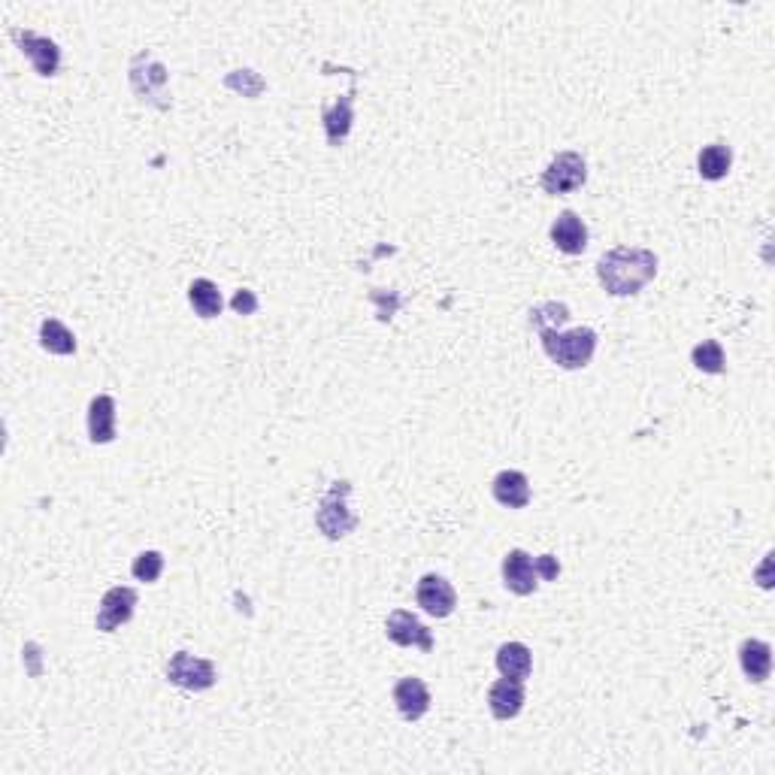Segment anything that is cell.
Returning a JSON list of instances; mask_svg holds the SVG:
<instances>
[{"instance_id": "6", "label": "cell", "mask_w": 775, "mask_h": 775, "mask_svg": "<svg viewBox=\"0 0 775 775\" xmlns=\"http://www.w3.org/2000/svg\"><path fill=\"white\" fill-rule=\"evenodd\" d=\"M415 600H418V606H421L427 615H433V618H449V615L455 612V606H458V594H455L452 582H446V579L436 576V573L421 576L418 591H415Z\"/></svg>"}, {"instance_id": "21", "label": "cell", "mask_w": 775, "mask_h": 775, "mask_svg": "<svg viewBox=\"0 0 775 775\" xmlns=\"http://www.w3.org/2000/svg\"><path fill=\"white\" fill-rule=\"evenodd\" d=\"M188 300H191V306L200 318H215L221 312V306H225L221 303L218 285L209 282V279H194L191 288H188Z\"/></svg>"}, {"instance_id": "24", "label": "cell", "mask_w": 775, "mask_h": 775, "mask_svg": "<svg viewBox=\"0 0 775 775\" xmlns=\"http://www.w3.org/2000/svg\"><path fill=\"white\" fill-rule=\"evenodd\" d=\"M131 573H134V579H137V582H146V585L158 582V576L164 573V558H161V551H143V555H137V561H134Z\"/></svg>"}, {"instance_id": "27", "label": "cell", "mask_w": 775, "mask_h": 775, "mask_svg": "<svg viewBox=\"0 0 775 775\" xmlns=\"http://www.w3.org/2000/svg\"><path fill=\"white\" fill-rule=\"evenodd\" d=\"M769 564H772V555H766V561H763V567H760V585H763V588H769V585H772V582H769V576H766V573H769Z\"/></svg>"}, {"instance_id": "7", "label": "cell", "mask_w": 775, "mask_h": 775, "mask_svg": "<svg viewBox=\"0 0 775 775\" xmlns=\"http://www.w3.org/2000/svg\"><path fill=\"white\" fill-rule=\"evenodd\" d=\"M134 609H137V591L134 588H109L100 600V609H97V630L103 633H113L119 630L122 624H128L134 618Z\"/></svg>"}, {"instance_id": "1", "label": "cell", "mask_w": 775, "mask_h": 775, "mask_svg": "<svg viewBox=\"0 0 775 775\" xmlns=\"http://www.w3.org/2000/svg\"><path fill=\"white\" fill-rule=\"evenodd\" d=\"M600 285L612 297H633L657 276V255L639 246H618L597 264Z\"/></svg>"}, {"instance_id": "3", "label": "cell", "mask_w": 775, "mask_h": 775, "mask_svg": "<svg viewBox=\"0 0 775 775\" xmlns=\"http://www.w3.org/2000/svg\"><path fill=\"white\" fill-rule=\"evenodd\" d=\"M349 491H352L349 482H334V488L324 494V500H321V506L315 512V524H318V530L327 539H343V536H349L358 527V518L346 506Z\"/></svg>"}, {"instance_id": "8", "label": "cell", "mask_w": 775, "mask_h": 775, "mask_svg": "<svg viewBox=\"0 0 775 775\" xmlns=\"http://www.w3.org/2000/svg\"><path fill=\"white\" fill-rule=\"evenodd\" d=\"M10 37L19 43L22 55L34 64V70L40 76H55L58 73V64H61V49L49 40V37H40L34 31H10Z\"/></svg>"}, {"instance_id": "18", "label": "cell", "mask_w": 775, "mask_h": 775, "mask_svg": "<svg viewBox=\"0 0 775 775\" xmlns=\"http://www.w3.org/2000/svg\"><path fill=\"white\" fill-rule=\"evenodd\" d=\"M497 670L506 679H518L524 682L533 670V654L524 642H503L497 648Z\"/></svg>"}, {"instance_id": "10", "label": "cell", "mask_w": 775, "mask_h": 775, "mask_svg": "<svg viewBox=\"0 0 775 775\" xmlns=\"http://www.w3.org/2000/svg\"><path fill=\"white\" fill-rule=\"evenodd\" d=\"M503 585L518 597H527L539 588V576H536L533 558L527 555V551L512 548L503 558Z\"/></svg>"}, {"instance_id": "23", "label": "cell", "mask_w": 775, "mask_h": 775, "mask_svg": "<svg viewBox=\"0 0 775 775\" xmlns=\"http://www.w3.org/2000/svg\"><path fill=\"white\" fill-rule=\"evenodd\" d=\"M570 321V306L567 303H542V306H536V309H530V324L536 327V330H542V327H564Z\"/></svg>"}, {"instance_id": "5", "label": "cell", "mask_w": 775, "mask_h": 775, "mask_svg": "<svg viewBox=\"0 0 775 775\" xmlns=\"http://www.w3.org/2000/svg\"><path fill=\"white\" fill-rule=\"evenodd\" d=\"M167 679L176 688H185V691H209L215 685V667L206 657L176 651L167 663Z\"/></svg>"}, {"instance_id": "9", "label": "cell", "mask_w": 775, "mask_h": 775, "mask_svg": "<svg viewBox=\"0 0 775 775\" xmlns=\"http://www.w3.org/2000/svg\"><path fill=\"white\" fill-rule=\"evenodd\" d=\"M385 633H388V639H391L394 645H403V648L412 645V648H421V651H433V636H430V630H427L412 612H406V609H397V612L388 615Z\"/></svg>"}, {"instance_id": "12", "label": "cell", "mask_w": 775, "mask_h": 775, "mask_svg": "<svg viewBox=\"0 0 775 775\" xmlns=\"http://www.w3.org/2000/svg\"><path fill=\"white\" fill-rule=\"evenodd\" d=\"M488 709L497 721H512L524 709V682L518 679H500L488 691Z\"/></svg>"}, {"instance_id": "14", "label": "cell", "mask_w": 775, "mask_h": 775, "mask_svg": "<svg viewBox=\"0 0 775 775\" xmlns=\"http://www.w3.org/2000/svg\"><path fill=\"white\" fill-rule=\"evenodd\" d=\"M394 703H397V712L406 718V721H418L427 715L430 709V691L421 679H400L394 685Z\"/></svg>"}, {"instance_id": "17", "label": "cell", "mask_w": 775, "mask_h": 775, "mask_svg": "<svg viewBox=\"0 0 775 775\" xmlns=\"http://www.w3.org/2000/svg\"><path fill=\"white\" fill-rule=\"evenodd\" d=\"M739 663H742V673L751 682H766L772 673V648L763 639H745L739 648Z\"/></svg>"}, {"instance_id": "2", "label": "cell", "mask_w": 775, "mask_h": 775, "mask_svg": "<svg viewBox=\"0 0 775 775\" xmlns=\"http://www.w3.org/2000/svg\"><path fill=\"white\" fill-rule=\"evenodd\" d=\"M539 340L545 355L561 370H582L591 364L597 352V334L591 327H576V330H567V334H561L555 327H542Z\"/></svg>"}, {"instance_id": "4", "label": "cell", "mask_w": 775, "mask_h": 775, "mask_svg": "<svg viewBox=\"0 0 775 775\" xmlns=\"http://www.w3.org/2000/svg\"><path fill=\"white\" fill-rule=\"evenodd\" d=\"M585 182H588V164L579 152H561L542 170L545 194H570V191H579Z\"/></svg>"}, {"instance_id": "15", "label": "cell", "mask_w": 775, "mask_h": 775, "mask_svg": "<svg viewBox=\"0 0 775 775\" xmlns=\"http://www.w3.org/2000/svg\"><path fill=\"white\" fill-rule=\"evenodd\" d=\"M491 494L500 506L506 509H524L530 503V482L524 473L518 470H503L497 473V479L491 482Z\"/></svg>"}, {"instance_id": "20", "label": "cell", "mask_w": 775, "mask_h": 775, "mask_svg": "<svg viewBox=\"0 0 775 775\" xmlns=\"http://www.w3.org/2000/svg\"><path fill=\"white\" fill-rule=\"evenodd\" d=\"M40 346L49 355H73L76 352V337L58 321V318H46L40 324Z\"/></svg>"}, {"instance_id": "16", "label": "cell", "mask_w": 775, "mask_h": 775, "mask_svg": "<svg viewBox=\"0 0 775 775\" xmlns=\"http://www.w3.org/2000/svg\"><path fill=\"white\" fill-rule=\"evenodd\" d=\"M352 100H355V85L334 106H324L321 119H324V131H327V143L330 146H340L349 137V131H352Z\"/></svg>"}, {"instance_id": "26", "label": "cell", "mask_w": 775, "mask_h": 775, "mask_svg": "<svg viewBox=\"0 0 775 775\" xmlns=\"http://www.w3.org/2000/svg\"><path fill=\"white\" fill-rule=\"evenodd\" d=\"M231 306H234L240 315H252V312L258 309V297H255L252 291H237L234 300H231Z\"/></svg>"}, {"instance_id": "22", "label": "cell", "mask_w": 775, "mask_h": 775, "mask_svg": "<svg viewBox=\"0 0 775 775\" xmlns=\"http://www.w3.org/2000/svg\"><path fill=\"white\" fill-rule=\"evenodd\" d=\"M691 361H694V367H697V370L712 373V376H715V373H724V364H727L724 349H721V343H718V340H703L700 346H694Z\"/></svg>"}, {"instance_id": "25", "label": "cell", "mask_w": 775, "mask_h": 775, "mask_svg": "<svg viewBox=\"0 0 775 775\" xmlns=\"http://www.w3.org/2000/svg\"><path fill=\"white\" fill-rule=\"evenodd\" d=\"M533 567H536V576H542V582H555V579L561 576V564H558V558H555V555H542V558H536V561H533Z\"/></svg>"}, {"instance_id": "11", "label": "cell", "mask_w": 775, "mask_h": 775, "mask_svg": "<svg viewBox=\"0 0 775 775\" xmlns=\"http://www.w3.org/2000/svg\"><path fill=\"white\" fill-rule=\"evenodd\" d=\"M551 243H555L564 255H582L588 249V228L585 221L567 209L555 218V225H551Z\"/></svg>"}, {"instance_id": "19", "label": "cell", "mask_w": 775, "mask_h": 775, "mask_svg": "<svg viewBox=\"0 0 775 775\" xmlns=\"http://www.w3.org/2000/svg\"><path fill=\"white\" fill-rule=\"evenodd\" d=\"M730 167H733V152H730V146H724V143L706 146V149L700 152V158H697V170H700V176L709 179V182L724 179V176L730 173Z\"/></svg>"}, {"instance_id": "13", "label": "cell", "mask_w": 775, "mask_h": 775, "mask_svg": "<svg viewBox=\"0 0 775 775\" xmlns=\"http://www.w3.org/2000/svg\"><path fill=\"white\" fill-rule=\"evenodd\" d=\"M88 439L94 446H106L116 439V400L109 394H97L88 403Z\"/></svg>"}]
</instances>
